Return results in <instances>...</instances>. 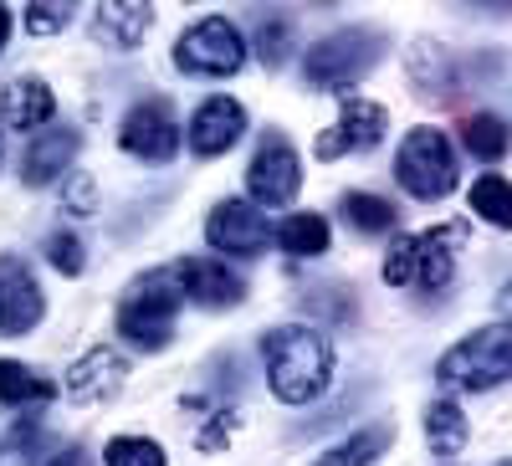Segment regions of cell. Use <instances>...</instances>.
Returning <instances> with one entry per match:
<instances>
[{
    "label": "cell",
    "instance_id": "6da1fadb",
    "mask_svg": "<svg viewBox=\"0 0 512 466\" xmlns=\"http://www.w3.org/2000/svg\"><path fill=\"white\" fill-rule=\"evenodd\" d=\"M267 385L282 405H313L333 385V344L313 323H282L262 338Z\"/></svg>",
    "mask_w": 512,
    "mask_h": 466
},
{
    "label": "cell",
    "instance_id": "7a4b0ae2",
    "mask_svg": "<svg viewBox=\"0 0 512 466\" xmlns=\"http://www.w3.org/2000/svg\"><path fill=\"white\" fill-rule=\"evenodd\" d=\"M384 52H390V36L374 31V26H344V31H328L323 41H313L308 57H303V82L318 93H338V88H354L359 77H369Z\"/></svg>",
    "mask_w": 512,
    "mask_h": 466
},
{
    "label": "cell",
    "instance_id": "3957f363",
    "mask_svg": "<svg viewBox=\"0 0 512 466\" xmlns=\"http://www.w3.org/2000/svg\"><path fill=\"white\" fill-rule=\"evenodd\" d=\"M180 282H175V267H159L149 277H139L134 287L123 292L118 303V333L123 344H134L144 354H159L169 349V338H175V318H180Z\"/></svg>",
    "mask_w": 512,
    "mask_h": 466
},
{
    "label": "cell",
    "instance_id": "277c9868",
    "mask_svg": "<svg viewBox=\"0 0 512 466\" xmlns=\"http://www.w3.org/2000/svg\"><path fill=\"white\" fill-rule=\"evenodd\" d=\"M436 379L446 390H472V395L507 385L512 379V323H487L472 338L451 344L436 359Z\"/></svg>",
    "mask_w": 512,
    "mask_h": 466
},
{
    "label": "cell",
    "instance_id": "5b68a950",
    "mask_svg": "<svg viewBox=\"0 0 512 466\" xmlns=\"http://www.w3.org/2000/svg\"><path fill=\"white\" fill-rule=\"evenodd\" d=\"M456 231L436 226V231H420V236H400L384 257V282L390 287H420V292H441L451 287L456 272Z\"/></svg>",
    "mask_w": 512,
    "mask_h": 466
},
{
    "label": "cell",
    "instance_id": "8992f818",
    "mask_svg": "<svg viewBox=\"0 0 512 466\" xmlns=\"http://www.w3.org/2000/svg\"><path fill=\"white\" fill-rule=\"evenodd\" d=\"M395 180L415 200H446L456 190V154L441 129H410L395 154Z\"/></svg>",
    "mask_w": 512,
    "mask_h": 466
},
{
    "label": "cell",
    "instance_id": "52a82bcc",
    "mask_svg": "<svg viewBox=\"0 0 512 466\" xmlns=\"http://www.w3.org/2000/svg\"><path fill=\"white\" fill-rule=\"evenodd\" d=\"M175 67L190 77H236L246 67V36L226 16H200L175 41Z\"/></svg>",
    "mask_w": 512,
    "mask_h": 466
},
{
    "label": "cell",
    "instance_id": "ba28073f",
    "mask_svg": "<svg viewBox=\"0 0 512 466\" xmlns=\"http://www.w3.org/2000/svg\"><path fill=\"white\" fill-rule=\"evenodd\" d=\"M246 190H251V205H267V210L297 200V190H303V159H297V149L282 134H267L256 144V154L246 164Z\"/></svg>",
    "mask_w": 512,
    "mask_h": 466
},
{
    "label": "cell",
    "instance_id": "9c48e42d",
    "mask_svg": "<svg viewBox=\"0 0 512 466\" xmlns=\"http://www.w3.org/2000/svg\"><path fill=\"white\" fill-rule=\"evenodd\" d=\"M205 241H210V251H226V257H262L267 241H277V226L267 221L262 205L221 200L205 221Z\"/></svg>",
    "mask_w": 512,
    "mask_h": 466
},
{
    "label": "cell",
    "instance_id": "30bf717a",
    "mask_svg": "<svg viewBox=\"0 0 512 466\" xmlns=\"http://www.w3.org/2000/svg\"><path fill=\"white\" fill-rule=\"evenodd\" d=\"M118 144L144 164H164V159L180 154V123H175V113H169L164 98H144V103H134L123 113Z\"/></svg>",
    "mask_w": 512,
    "mask_h": 466
},
{
    "label": "cell",
    "instance_id": "8fae6325",
    "mask_svg": "<svg viewBox=\"0 0 512 466\" xmlns=\"http://www.w3.org/2000/svg\"><path fill=\"white\" fill-rule=\"evenodd\" d=\"M41 318H47V298L36 272L21 257H0V338H26Z\"/></svg>",
    "mask_w": 512,
    "mask_h": 466
},
{
    "label": "cell",
    "instance_id": "7c38bea8",
    "mask_svg": "<svg viewBox=\"0 0 512 466\" xmlns=\"http://www.w3.org/2000/svg\"><path fill=\"white\" fill-rule=\"evenodd\" d=\"M175 282H180V298L195 303V308H236V303H246L241 272H231L221 257H190V262H180Z\"/></svg>",
    "mask_w": 512,
    "mask_h": 466
},
{
    "label": "cell",
    "instance_id": "4fadbf2b",
    "mask_svg": "<svg viewBox=\"0 0 512 466\" xmlns=\"http://www.w3.org/2000/svg\"><path fill=\"white\" fill-rule=\"evenodd\" d=\"M241 134H246V108H241L236 98H226V93L205 98V103L190 113V123H185V144H190L200 159L226 154Z\"/></svg>",
    "mask_w": 512,
    "mask_h": 466
},
{
    "label": "cell",
    "instance_id": "5bb4252c",
    "mask_svg": "<svg viewBox=\"0 0 512 466\" xmlns=\"http://www.w3.org/2000/svg\"><path fill=\"white\" fill-rule=\"evenodd\" d=\"M384 129H390V113H384L379 103H364V98H349L344 113H338V123L318 139V159H344V154H364L384 139Z\"/></svg>",
    "mask_w": 512,
    "mask_h": 466
},
{
    "label": "cell",
    "instance_id": "9a60e30c",
    "mask_svg": "<svg viewBox=\"0 0 512 466\" xmlns=\"http://www.w3.org/2000/svg\"><path fill=\"white\" fill-rule=\"evenodd\" d=\"M123 379H128V359H123L118 349L98 344V349H88V354L67 369L62 390H67V400H77V405H98V400H113V395L123 390Z\"/></svg>",
    "mask_w": 512,
    "mask_h": 466
},
{
    "label": "cell",
    "instance_id": "2e32d148",
    "mask_svg": "<svg viewBox=\"0 0 512 466\" xmlns=\"http://www.w3.org/2000/svg\"><path fill=\"white\" fill-rule=\"evenodd\" d=\"M77 149H82V134L77 129H41L31 144H26V154H21V180L26 185H52V180H62L67 169H72V159H77Z\"/></svg>",
    "mask_w": 512,
    "mask_h": 466
},
{
    "label": "cell",
    "instance_id": "e0dca14e",
    "mask_svg": "<svg viewBox=\"0 0 512 466\" xmlns=\"http://www.w3.org/2000/svg\"><path fill=\"white\" fill-rule=\"evenodd\" d=\"M154 26V6H139V0H108V6L93 11V41L108 52H134L139 41Z\"/></svg>",
    "mask_w": 512,
    "mask_h": 466
},
{
    "label": "cell",
    "instance_id": "ac0fdd59",
    "mask_svg": "<svg viewBox=\"0 0 512 466\" xmlns=\"http://www.w3.org/2000/svg\"><path fill=\"white\" fill-rule=\"evenodd\" d=\"M57 113V98L41 77H16L6 82V93H0V118H6V129H41V123H52Z\"/></svg>",
    "mask_w": 512,
    "mask_h": 466
},
{
    "label": "cell",
    "instance_id": "d6986e66",
    "mask_svg": "<svg viewBox=\"0 0 512 466\" xmlns=\"http://www.w3.org/2000/svg\"><path fill=\"white\" fill-rule=\"evenodd\" d=\"M57 400V385L21 359H0V410H41Z\"/></svg>",
    "mask_w": 512,
    "mask_h": 466
},
{
    "label": "cell",
    "instance_id": "ffe728a7",
    "mask_svg": "<svg viewBox=\"0 0 512 466\" xmlns=\"http://www.w3.org/2000/svg\"><path fill=\"white\" fill-rule=\"evenodd\" d=\"M425 441H431L436 456H461L466 441H472V420L461 415L456 400H431L425 405Z\"/></svg>",
    "mask_w": 512,
    "mask_h": 466
},
{
    "label": "cell",
    "instance_id": "44dd1931",
    "mask_svg": "<svg viewBox=\"0 0 512 466\" xmlns=\"http://www.w3.org/2000/svg\"><path fill=\"white\" fill-rule=\"evenodd\" d=\"M390 441H395V426H364L349 441H338L333 451H323L313 466H374L384 451H390Z\"/></svg>",
    "mask_w": 512,
    "mask_h": 466
},
{
    "label": "cell",
    "instance_id": "7402d4cb",
    "mask_svg": "<svg viewBox=\"0 0 512 466\" xmlns=\"http://www.w3.org/2000/svg\"><path fill=\"white\" fill-rule=\"evenodd\" d=\"M277 246L287 251V257H297V262L323 257V251H328V221L313 216V210H297V216H287L277 226Z\"/></svg>",
    "mask_w": 512,
    "mask_h": 466
},
{
    "label": "cell",
    "instance_id": "603a6c76",
    "mask_svg": "<svg viewBox=\"0 0 512 466\" xmlns=\"http://www.w3.org/2000/svg\"><path fill=\"white\" fill-rule=\"evenodd\" d=\"M338 210H344V221H349L359 236H384V231L400 226V210H395L390 200L369 195V190H349L344 200H338Z\"/></svg>",
    "mask_w": 512,
    "mask_h": 466
},
{
    "label": "cell",
    "instance_id": "cb8c5ba5",
    "mask_svg": "<svg viewBox=\"0 0 512 466\" xmlns=\"http://www.w3.org/2000/svg\"><path fill=\"white\" fill-rule=\"evenodd\" d=\"M461 144L472 149L477 159H487V164H497L502 154H507V144H512V129L497 118V113H472L461 123Z\"/></svg>",
    "mask_w": 512,
    "mask_h": 466
},
{
    "label": "cell",
    "instance_id": "d4e9b609",
    "mask_svg": "<svg viewBox=\"0 0 512 466\" xmlns=\"http://www.w3.org/2000/svg\"><path fill=\"white\" fill-rule=\"evenodd\" d=\"M472 210H477L487 226L512 231V185H507L502 175H482V180L472 185Z\"/></svg>",
    "mask_w": 512,
    "mask_h": 466
},
{
    "label": "cell",
    "instance_id": "484cf974",
    "mask_svg": "<svg viewBox=\"0 0 512 466\" xmlns=\"http://www.w3.org/2000/svg\"><path fill=\"white\" fill-rule=\"evenodd\" d=\"M103 466H164V446L149 436H113L103 446Z\"/></svg>",
    "mask_w": 512,
    "mask_h": 466
},
{
    "label": "cell",
    "instance_id": "4316f807",
    "mask_svg": "<svg viewBox=\"0 0 512 466\" xmlns=\"http://www.w3.org/2000/svg\"><path fill=\"white\" fill-rule=\"evenodd\" d=\"M47 262L62 272V277H82V267H88V257H82V241L72 231H52L47 236Z\"/></svg>",
    "mask_w": 512,
    "mask_h": 466
},
{
    "label": "cell",
    "instance_id": "83f0119b",
    "mask_svg": "<svg viewBox=\"0 0 512 466\" xmlns=\"http://www.w3.org/2000/svg\"><path fill=\"white\" fill-rule=\"evenodd\" d=\"M287 47H292V26L282 16H272L262 31H256V57H262L267 67H282L287 62Z\"/></svg>",
    "mask_w": 512,
    "mask_h": 466
},
{
    "label": "cell",
    "instance_id": "f1b7e54d",
    "mask_svg": "<svg viewBox=\"0 0 512 466\" xmlns=\"http://www.w3.org/2000/svg\"><path fill=\"white\" fill-rule=\"evenodd\" d=\"M72 16H77L72 6H57V0H36V6H26V31L52 36V31H67Z\"/></svg>",
    "mask_w": 512,
    "mask_h": 466
},
{
    "label": "cell",
    "instance_id": "f546056e",
    "mask_svg": "<svg viewBox=\"0 0 512 466\" xmlns=\"http://www.w3.org/2000/svg\"><path fill=\"white\" fill-rule=\"evenodd\" d=\"M93 200H98V195H93V180H88V175H72V180H67L62 205L72 210V216H93V210H98Z\"/></svg>",
    "mask_w": 512,
    "mask_h": 466
},
{
    "label": "cell",
    "instance_id": "4dcf8cb0",
    "mask_svg": "<svg viewBox=\"0 0 512 466\" xmlns=\"http://www.w3.org/2000/svg\"><path fill=\"white\" fill-rule=\"evenodd\" d=\"M47 466H93V461H88V451H82V446H67V451H62V456H52Z\"/></svg>",
    "mask_w": 512,
    "mask_h": 466
},
{
    "label": "cell",
    "instance_id": "1f68e13d",
    "mask_svg": "<svg viewBox=\"0 0 512 466\" xmlns=\"http://www.w3.org/2000/svg\"><path fill=\"white\" fill-rule=\"evenodd\" d=\"M6 41H11V11L0 6V52H6Z\"/></svg>",
    "mask_w": 512,
    "mask_h": 466
},
{
    "label": "cell",
    "instance_id": "d6a6232c",
    "mask_svg": "<svg viewBox=\"0 0 512 466\" xmlns=\"http://www.w3.org/2000/svg\"><path fill=\"white\" fill-rule=\"evenodd\" d=\"M497 303H502V313H507V318H512V282H507V287H502V298H497Z\"/></svg>",
    "mask_w": 512,
    "mask_h": 466
},
{
    "label": "cell",
    "instance_id": "836d02e7",
    "mask_svg": "<svg viewBox=\"0 0 512 466\" xmlns=\"http://www.w3.org/2000/svg\"><path fill=\"white\" fill-rule=\"evenodd\" d=\"M497 466H512V461H497Z\"/></svg>",
    "mask_w": 512,
    "mask_h": 466
}]
</instances>
